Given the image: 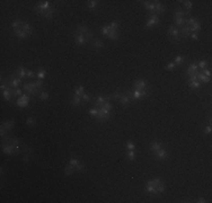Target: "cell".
<instances>
[{"label": "cell", "instance_id": "30bf717a", "mask_svg": "<svg viewBox=\"0 0 212 203\" xmlns=\"http://www.w3.org/2000/svg\"><path fill=\"white\" fill-rule=\"evenodd\" d=\"M68 164H70L71 166H73V168H75L76 172H81L85 168V165L81 161H79L78 159H76V158H71Z\"/></svg>", "mask_w": 212, "mask_h": 203}, {"label": "cell", "instance_id": "52a82bcc", "mask_svg": "<svg viewBox=\"0 0 212 203\" xmlns=\"http://www.w3.org/2000/svg\"><path fill=\"white\" fill-rule=\"evenodd\" d=\"M158 24H159V15L151 14L149 16V18L147 19V22H146V27L147 28H152L153 26H156Z\"/></svg>", "mask_w": 212, "mask_h": 203}, {"label": "cell", "instance_id": "d6986e66", "mask_svg": "<svg viewBox=\"0 0 212 203\" xmlns=\"http://www.w3.org/2000/svg\"><path fill=\"white\" fill-rule=\"evenodd\" d=\"M92 48H94L95 50H102V49L104 48V42H103L102 40L97 38V40H95V41L92 42Z\"/></svg>", "mask_w": 212, "mask_h": 203}, {"label": "cell", "instance_id": "4fadbf2b", "mask_svg": "<svg viewBox=\"0 0 212 203\" xmlns=\"http://www.w3.org/2000/svg\"><path fill=\"white\" fill-rule=\"evenodd\" d=\"M110 101H111V97L110 96H98V97H96L94 99V104H95L96 107H98V106H102L106 102H110Z\"/></svg>", "mask_w": 212, "mask_h": 203}, {"label": "cell", "instance_id": "7c38bea8", "mask_svg": "<svg viewBox=\"0 0 212 203\" xmlns=\"http://www.w3.org/2000/svg\"><path fill=\"white\" fill-rule=\"evenodd\" d=\"M188 86L192 89H199V88H201L202 84L196 79L195 76H190L188 77Z\"/></svg>", "mask_w": 212, "mask_h": 203}, {"label": "cell", "instance_id": "5b68a950", "mask_svg": "<svg viewBox=\"0 0 212 203\" xmlns=\"http://www.w3.org/2000/svg\"><path fill=\"white\" fill-rule=\"evenodd\" d=\"M133 87H134L135 90H138V91H140V93L142 94V97H143V98L147 97V96L149 95V89L147 87V83H146V80H143V79H138V80L133 84Z\"/></svg>", "mask_w": 212, "mask_h": 203}, {"label": "cell", "instance_id": "5bb4252c", "mask_svg": "<svg viewBox=\"0 0 212 203\" xmlns=\"http://www.w3.org/2000/svg\"><path fill=\"white\" fill-rule=\"evenodd\" d=\"M14 126H15V122H14V120H7L6 122H3V123L1 124V128L5 129L6 132L11 131V130L14 129Z\"/></svg>", "mask_w": 212, "mask_h": 203}, {"label": "cell", "instance_id": "e575fe53", "mask_svg": "<svg viewBox=\"0 0 212 203\" xmlns=\"http://www.w3.org/2000/svg\"><path fill=\"white\" fill-rule=\"evenodd\" d=\"M27 77L28 78H35L36 77V72H34L33 70H27Z\"/></svg>", "mask_w": 212, "mask_h": 203}, {"label": "cell", "instance_id": "8992f818", "mask_svg": "<svg viewBox=\"0 0 212 203\" xmlns=\"http://www.w3.org/2000/svg\"><path fill=\"white\" fill-rule=\"evenodd\" d=\"M30 97L28 94H23L20 97H18L17 98V101H16V104H17V106H19V107H26L28 104H30Z\"/></svg>", "mask_w": 212, "mask_h": 203}, {"label": "cell", "instance_id": "d4e9b609", "mask_svg": "<svg viewBox=\"0 0 212 203\" xmlns=\"http://www.w3.org/2000/svg\"><path fill=\"white\" fill-rule=\"evenodd\" d=\"M38 98H40L42 102H46V101L49 99V93H48L46 90H42V91L40 93V95H38Z\"/></svg>", "mask_w": 212, "mask_h": 203}, {"label": "cell", "instance_id": "d6a6232c", "mask_svg": "<svg viewBox=\"0 0 212 203\" xmlns=\"http://www.w3.org/2000/svg\"><path fill=\"white\" fill-rule=\"evenodd\" d=\"M125 147H126V149H127V150H135V145H134V143H133L132 141H129V142H126Z\"/></svg>", "mask_w": 212, "mask_h": 203}, {"label": "cell", "instance_id": "f546056e", "mask_svg": "<svg viewBox=\"0 0 212 203\" xmlns=\"http://www.w3.org/2000/svg\"><path fill=\"white\" fill-rule=\"evenodd\" d=\"M181 2H184L185 10H187V11H190V10L193 8V3H192V1H190V0H187V1H181Z\"/></svg>", "mask_w": 212, "mask_h": 203}, {"label": "cell", "instance_id": "ac0fdd59", "mask_svg": "<svg viewBox=\"0 0 212 203\" xmlns=\"http://www.w3.org/2000/svg\"><path fill=\"white\" fill-rule=\"evenodd\" d=\"M2 96H3V98H5L7 102H10V101L14 98V97H13V94H11V91H10V89L7 87H6L5 90H2Z\"/></svg>", "mask_w": 212, "mask_h": 203}, {"label": "cell", "instance_id": "cb8c5ba5", "mask_svg": "<svg viewBox=\"0 0 212 203\" xmlns=\"http://www.w3.org/2000/svg\"><path fill=\"white\" fill-rule=\"evenodd\" d=\"M160 148H162V145H161V143H160V142L153 141V142H151V143H150V150H151L152 152H155V151L159 150Z\"/></svg>", "mask_w": 212, "mask_h": 203}, {"label": "cell", "instance_id": "74e56055", "mask_svg": "<svg viewBox=\"0 0 212 203\" xmlns=\"http://www.w3.org/2000/svg\"><path fill=\"white\" fill-rule=\"evenodd\" d=\"M197 202H199V203H204V202H205V199H204V198H200V199L197 200Z\"/></svg>", "mask_w": 212, "mask_h": 203}, {"label": "cell", "instance_id": "836d02e7", "mask_svg": "<svg viewBox=\"0 0 212 203\" xmlns=\"http://www.w3.org/2000/svg\"><path fill=\"white\" fill-rule=\"evenodd\" d=\"M211 131H212V126H211V124L209 123V125H207V126L204 128V133H205V134H210Z\"/></svg>", "mask_w": 212, "mask_h": 203}, {"label": "cell", "instance_id": "44dd1931", "mask_svg": "<svg viewBox=\"0 0 212 203\" xmlns=\"http://www.w3.org/2000/svg\"><path fill=\"white\" fill-rule=\"evenodd\" d=\"M45 76H46V70L43 69V68H40V69L37 70V72H36L37 79H38V80H43V79L45 78Z\"/></svg>", "mask_w": 212, "mask_h": 203}, {"label": "cell", "instance_id": "1f68e13d", "mask_svg": "<svg viewBox=\"0 0 212 203\" xmlns=\"http://www.w3.org/2000/svg\"><path fill=\"white\" fill-rule=\"evenodd\" d=\"M167 70H169V71H173L175 68H176V64L174 63V62H169V63H167L166 64V67H165Z\"/></svg>", "mask_w": 212, "mask_h": 203}, {"label": "cell", "instance_id": "ffe728a7", "mask_svg": "<svg viewBox=\"0 0 212 203\" xmlns=\"http://www.w3.org/2000/svg\"><path fill=\"white\" fill-rule=\"evenodd\" d=\"M16 75H17L19 78L24 79L25 77H27V70H25L24 67H19V68L17 69V71H16Z\"/></svg>", "mask_w": 212, "mask_h": 203}, {"label": "cell", "instance_id": "e0dca14e", "mask_svg": "<svg viewBox=\"0 0 212 203\" xmlns=\"http://www.w3.org/2000/svg\"><path fill=\"white\" fill-rule=\"evenodd\" d=\"M81 103H83L81 97H80V96H76V95H75V96L72 97V99L70 101V104H71V106H73V107H78V106H80Z\"/></svg>", "mask_w": 212, "mask_h": 203}, {"label": "cell", "instance_id": "484cf974", "mask_svg": "<svg viewBox=\"0 0 212 203\" xmlns=\"http://www.w3.org/2000/svg\"><path fill=\"white\" fill-rule=\"evenodd\" d=\"M135 156H137L135 150H129V151L126 152V158H127L130 161H133V160L135 159Z\"/></svg>", "mask_w": 212, "mask_h": 203}, {"label": "cell", "instance_id": "7402d4cb", "mask_svg": "<svg viewBox=\"0 0 212 203\" xmlns=\"http://www.w3.org/2000/svg\"><path fill=\"white\" fill-rule=\"evenodd\" d=\"M73 173H76L73 166H71L70 164H68L65 166V168H64V174H65V176H71V175H73Z\"/></svg>", "mask_w": 212, "mask_h": 203}, {"label": "cell", "instance_id": "83f0119b", "mask_svg": "<svg viewBox=\"0 0 212 203\" xmlns=\"http://www.w3.org/2000/svg\"><path fill=\"white\" fill-rule=\"evenodd\" d=\"M175 64H176V67L177 65H181L183 62H184V56H182V54H178L176 58L174 59V61H173Z\"/></svg>", "mask_w": 212, "mask_h": 203}, {"label": "cell", "instance_id": "2e32d148", "mask_svg": "<svg viewBox=\"0 0 212 203\" xmlns=\"http://www.w3.org/2000/svg\"><path fill=\"white\" fill-rule=\"evenodd\" d=\"M142 5L146 9H148L149 11H151V14L155 13V6H156V1H142Z\"/></svg>", "mask_w": 212, "mask_h": 203}, {"label": "cell", "instance_id": "277c9868", "mask_svg": "<svg viewBox=\"0 0 212 203\" xmlns=\"http://www.w3.org/2000/svg\"><path fill=\"white\" fill-rule=\"evenodd\" d=\"M119 22L116 20H113L112 23H110L108 25H104L102 28H100V32L103 35L107 36L110 40L112 41H116L120 36V32H119Z\"/></svg>", "mask_w": 212, "mask_h": 203}, {"label": "cell", "instance_id": "9a60e30c", "mask_svg": "<svg viewBox=\"0 0 212 203\" xmlns=\"http://www.w3.org/2000/svg\"><path fill=\"white\" fill-rule=\"evenodd\" d=\"M13 32H14L15 36L18 37V38L24 40V38H27L28 37V34L25 30H23V29H13Z\"/></svg>", "mask_w": 212, "mask_h": 203}, {"label": "cell", "instance_id": "ba28073f", "mask_svg": "<svg viewBox=\"0 0 212 203\" xmlns=\"http://www.w3.org/2000/svg\"><path fill=\"white\" fill-rule=\"evenodd\" d=\"M153 155L156 156V158H157L158 160H166V159L169 157L168 151H167L166 149H164V148H160L159 150L155 151V152H153Z\"/></svg>", "mask_w": 212, "mask_h": 203}, {"label": "cell", "instance_id": "4316f807", "mask_svg": "<svg viewBox=\"0 0 212 203\" xmlns=\"http://www.w3.org/2000/svg\"><path fill=\"white\" fill-rule=\"evenodd\" d=\"M98 5H99V1H97V0H91V1H88V2H87V7H88L89 9H91V10H94L95 8H97Z\"/></svg>", "mask_w": 212, "mask_h": 203}, {"label": "cell", "instance_id": "9c48e42d", "mask_svg": "<svg viewBox=\"0 0 212 203\" xmlns=\"http://www.w3.org/2000/svg\"><path fill=\"white\" fill-rule=\"evenodd\" d=\"M131 101H132V97H131V93H130V91L126 93V94H122L121 97L119 98V102L121 103V105L122 106H124V107L129 106L130 103H131Z\"/></svg>", "mask_w": 212, "mask_h": 203}, {"label": "cell", "instance_id": "8d00e7d4", "mask_svg": "<svg viewBox=\"0 0 212 203\" xmlns=\"http://www.w3.org/2000/svg\"><path fill=\"white\" fill-rule=\"evenodd\" d=\"M81 99H83V102H88V101L90 99V97H89L87 94H84V95L81 96Z\"/></svg>", "mask_w": 212, "mask_h": 203}, {"label": "cell", "instance_id": "f1b7e54d", "mask_svg": "<svg viewBox=\"0 0 212 203\" xmlns=\"http://www.w3.org/2000/svg\"><path fill=\"white\" fill-rule=\"evenodd\" d=\"M196 63H197V67H199L200 70L207 69V67H208V61H205V60H201V61H199Z\"/></svg>", "mask_w": 212, "mask_h": 203}, {"label": "cell", "instance_id": "4dcf8cb0", "mask_svg": "<svg viewBox=\"0 0 212 203\" xmlns=\"http://www.w3.org/2000/svg\"><path fill=\"white\" fill-rule=\"evenodd\" d=\"M26 123H27L30 126H34V125H35V123H36V118H35V117H32V116H30V117L26 120Z\"/></svg>", "mask_w": 212, "mask_h": 203}, {"label": "cell", "instance_id": "3957f363", "mask_svg": "<svg viewBox=\"0 0 212 203\" xmlns=\"http://www.w3.org/2000/svg\"><path fill=\"white\" fill-rule=\"evenodd\" d=\"M145 190L150 193L152 195H160L161 193L165 192L166 190V185L164 183V181L159 177H155L150 181H148L146 183V186H145Z\"/></svg>", "mask_w": 212, "mask_h": 203}, {"label": "cell", "instance_id": "603a6c76", "mask_svg": "<svg viewBox=\"0 0 212 203\" xmlns=\"http://www.w3.org/2000/svg\"><path fill=\"white\" fill-rule=\"evenodd\" d=\"M73 93H75V95H76V96H80V97H81V96L85 94V87H84V86H81V85H80V86H77Z\"/></svg>", "mask_w": 212, "mask_h": 203}, {"label": "cell", "instance_id": "8fae6325", "mask_svg": "<svg viewBox=\"0 0 212 203\" xmlns=\"http://www.w3.org/2000/svg\"><path fill=\"white\" fill-rule=\"evenodd\" d=\"M168 34H169V36L173 38V40H180V37H181V33H180V29L177 28L175 25H172V26H169L168 27Z\"/></svg>", "mask_w": 212, "mask_h": 203}, {"label": "cell", "instance_id": "7a4b0ae2", "mask_svg": "<svg viewBox=\"0 0 212 203\" xmlns=\"http://www.w3.org/2000/svg\"><path fill=\"white\" fill-rule=\"evenodd\" d=\"M35 11L45 19H52L57 13V9L50 3V1H40L35 6Z\"/></svg>", "mask_w": 212, "mask_h": 203}, {"label": "cell", "instance_id": "6da1fadb", "mask_svg": "<svg viewBox=\"0 0 212 203\" xmlns=\"http://www.w3.org/2000/svg\"><path fill=\"white\" fill-rule=\"evenodd\" d=\"M92 38V33L88 26L86 25H79L77 27V32L75 33V43L79 46H85Z\"/></svg>", "mask_w": 212, "mask_h": 203}, {"label": "cell", "instance_id": "d590c367", "mask_svg": "<svg viewBox=\"0 0 212 203\" xmlns=\"http://www.w3.org/2000/svg\"><path fill=\"white\" fill-rule=\"evenodd\" d=\"M190 37H191L193 41H197V40H199V35H197V33H191Z\"/></svg>", "mask_w": 212, "mask_h": 203}]
</instances>
